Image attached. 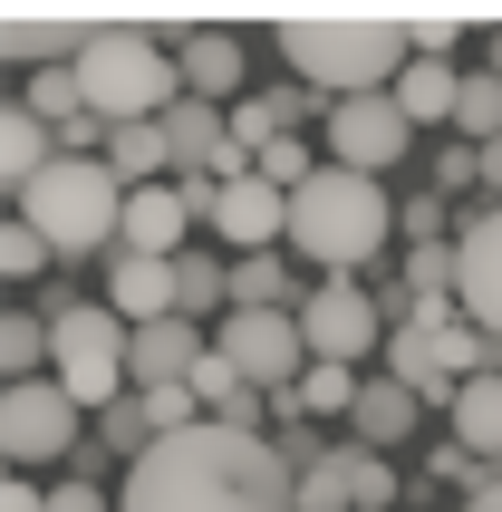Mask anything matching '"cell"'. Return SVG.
<instances>
[{"label": "cell", "instance_id": "25", "mask_svg": "<svg viewBox=\"0 0 502 512\" xmlns=\"http://www.w3.org/2000/svg\"><path fill=\"white\" fill-rule=\"evenodd\" d=\"M213 310H232V271L203 261V252H184L174 261V319H213Z\"/></svg>", "mask_w": 502, "mask_h": 512}, {"label": "cell", "instance_id": "1", "mask_svg": "<svg viewBox=\"0 0 502 512\" xmlns=\"http://www.w3.org/2000/svg\"><path fill=\"white\" fill-rule=\"evenodd\" d=\"M116 512H300V474L280 464L271 435L194 426L165 435L145 464H126Z\"/></svg>", "mask_w": 502, "mask_h": 512}, {"label": "cell", "instance_id": "6", "mask_svg": "<svg viewBox=\"0 0 502 512\" xmlns=\"http://www.w3.org/2000/svg\"><path fill=\"white\" fill-rule=\"evenodd\" d=\"M49 339H58V387L78 406H97L107 416L116 397H136V329L107 310V300H68V310L49 319Z\"/></svg>", "mask_w": 502, "mask_h": 512}, {"label": "cell", "instance_id": "13", "mask_svg": "<svg viewBox=\"0 0 502 512\" xmlns=\"http://www.w3.org/2000/svg\"><path fill=\"white\" fill-rule=\"evenodd\" d=\"M387 503H396V474H387V455H367V445H338L300 484V512H387Z\"/></svg>", "mask_w": 502, "mask_h": 512}, {"label": "cell", "instance_id": "10", "mask_svg": "<svg viewBox=\"0 0 502 512\" xmlns=\"http://www.w3.org/2000/svg\"><path fill=\"white\" fill-rule=\"evenodd\" d=\"M184 203H194V223H213L232 242V252H271V242H290V194L280 184H184Z\"/></svg>", "mask_w": 502, "mask_h": 512}, {"label": "cell", "instance_id": "3", "mask_svg": "<svg viewBox=\"0 0 502 512\" xmlns=\"http://www.w3.org/2000/svg\"><path fill=\"white\" fill-rule=\"evenodd\" d=\"M396 223H406V213L387 203V184H377V174H348V165H319L300 194H290V252L319 261L329 281H348L358 261H377Z\"/></svg>", "mask_w": 502, "mask_h": 512}, {"label": "cell", "instance_id": "29", "mask_svg": "<svg viewBox=\"0 0 502 512\" xmlns=\"http://www.w3.org/2000/svg\"><path fill=\"white\" fill-rule=\"evenodd\" d=\"M20 107L39 116V126H78V116H87V87H78V68H39Z\"/></svg>", "mask_w": 502, "mask_h": 512}, {"label": "cell", "instance_id": "27", "mask_svg": "<svg viewBox=\"0 0 502 512\" xmlns=\"http://www.w3.org/2000/svg\"><path fill=\"white\" fill-rule=\"evenodd\" d=\"M232 310H290V261L280 252H242L232 261Z\"/></svg>", "mask_w": 502, "mask_h": 512}, {"label": "cell", "instance_id": "8", "mask_svg": "<svg viewBox=\"0 0 502 512\" xmlns=\"http://www.w3.org/2000/svg\"><path fill=\"white\" fill-rule=\"evenodd\" d=\"M0 455L20 464H58L78 455V397L58 387V377H29V387H0Z\"/></svg>", "mask_w": 502, "mask_h": 512}, {"label": "cell", "instance_id": "20", "mask_svg": "<svg viewBox=\"0 0 502 512\" xmlns=\"http://www.w3.org/2000/svg\"><path fill=\"white\" fill-rule=\"evenodd\" d=\"M232 87H242V39H232V29H203L194 49H184V97L223 107Z\"/></svg>", "mask_w": 502, "mask_h": 512}, {"label": "cell", "instance_id": "28", "mask_svg": "<svg viewBox=\"0 0 502 512\" xmlns=\"http://www.w3.org/2000/svg\"><path fill=\"white\" fill-rule=\"evenodd\" d=\"M290 416H358V368H319L309 358V377L290 387Z\"/></svg>", "mask_w": 502, "mask_h": 512}, {"label": "cell", "instance_id": "31", "mask_svg": "<svg viewBox=\"0 0 502 512\" xmlns=\"http://www.w3.org/2000/svg\"><path fill=\"white\" fill-rule=\"evenodd\" d=\"M39 261H49V242H39V232H29L20 213H10V232H0V271H10V281H29Z\"/></svg>", "mask_w": 502, "mask_h": 512}, {"label": "cell", "instance_id": "33", "mask_svg": "<svg viewBox=\"0 0 502 512\" xmlns=\"http://www.w3.org/2000/svg\"><path fill=\"white\" fill-rule=\"evenodd\" d=\"M483 184H493V194H502V145H483Z\"/></svg>", "mask_w": 502, "mask_h": 512}, {"label": "cell", "instance_id": "24", "mask_svg": "<svg viewBox=\"0 0 502 512\" xmlns=\"http://www.w3.org/2000/svg\"><path fill=\"white\" fill-rule=\"evenodd\" d=\"M0 368H10V387L49 377V368H58V339H49V319H29V310H10V319H0Z\"/></svg>", "mask_w": 502, "mask_h": 512}, {"label": "cell", "instance_id": "2", "mask_svg": "<svg viewBox=\"0 0 502 512\" xmlns=\"http://www.w3.org/2000/svg\"><path fill=\"white\" fill-rule=\"evenodd\" d=\"M271 39H280V58H290L309 87H338V97H387V87L416 68L406 10H290Z\"/></svg>", "mask_w": 502, "mask_h": 512}, {"label": "cell", "instance_id": "26", "mask_svg": "<svg viewBox=\"0 0 502 512\" xmlns=\"http://www.w3.org/2000/svg\"><path fill=\"white\" fill-rule=\"evenodd\" d=\"M454 136H464V145H502V78H493V68H464V97H454Z\"/></svg>", "mask_w": 502, "mask_h": 512}, {"label": "cell", "instance_id": "22", "mask_svg": "<svg viewBox=\"0 0 502 512\" xmlns=\"http://www.w3.org/2000/svg\"><path fill=\"white\" fill-rule=\"evenodd\" d=\"M454 445L483 464H502V377H474V387H454Z\"/></svg>", "mask_w": 502, "mask_h": 512}, {"label": "cell", "instance_id": "21", "mask_svg": "<svg viewBox=\"0 0 502 512\" xmlns=\"http://www.w3.org/2000/svg\"><path fill=\"white\" fill-rule=\"evenodd\" d=\"M387 97L416 116V126H454V97H464V78H454V58H416V68H406Z\"/></svg>", "mask_w": 502, "mask_h": 512}, {"label": "cell", "instance_id": "23", "mask_svg": "<svg viewBox=\"0 0 502 512\" xmlns=\"http://www.w3.org/2000/svg\"><path fill=\"white\" fill-rule=\"evenodd\" d=\"M387 377L416 387V397H435V406H454V377H445V358H435L425 329H396V339H387Z\"/></svg>", "mask_w": 502, "mask_h": 512}, {"label": "cell", "instance_id": "18", "mask_svg": "<svg viewBox=\"0 0 502 512\" xmlns=\"http://www.w3.org/2000/svg\"><path fill=\"white\" fill-rule=\"evenodd\" d=\"M58 155H68V145H58V126H39L29 107H0V184H10V194H29Z\"/></svg>", "mask_w": 502, "mask_h": 512}, {"label": "cell", "instance_id": "12", "mask_svg": "<svg viewBox=\"0 0 502 512\" xmlns=\"http://www.w3.org/2000/svg\"><path fill=\"white\" fill-rule=\"evenodd\" d=\"M116 20H97V10H10V29H0V49H10V68H78L97 39H107Z\"/></svg>", "mask_w": 502, "mask_h": 512}, {"label": "cell", "instance_id": "11", "mask_svg": "<svg viewBox=\"0 0 502 512\" xmlns=\"http://www.w3.org/2000/svg\"><path fill=\"white\" fill-rule=\"evenodd\" d=\"M329 145L348 174H387L406 145H416V116L396 107V97H338L329 107Z\"/></svg>", "mask_w": 502, "mask_h": 512}, {"label": "cell", "instance_id": "15", "mask_svg": "<svg viewBox=\"0 0 502 512\" xmlns=\"http://www.w3.org/2000/svg\"><path fill=\"white\" fill-rule=\"evenodd\" d=\"M107 310L126 319V329H155V319H174V261H155V252H116V261H107Z\"/></svg>", "mask_w": 502, "mask_h": 512}, {"label": "cell", "instance_id": "30", "mask_svg": "<svg viewBox=\"0 0 502 512\" xmlns=\"http://www.w3.org/2000/svg\"><path fill=\"white\" fill-rule=\"evenodd\" d=\"M406 29H416V58H454V39H464L454 10H406Z\"/></svg>", "mask_w": 502, "mask_h": 512}, {"label": "cell", "instance_id": "34", "mask_svg": "<svg viewBox=\"0 0 502 512\" xmlns=\"http://www.w3.org/2000/svg\"><path fill=\"white\" fill-rule=\"evenodd\" d=\"M464 512H502V484H493V493H474V503H464Z\"/></svg>", "mask_w": 502, "mask_h": 512}, {"label": "cell", "instance_id": "35", "mask_svg": "<svg viewBox=\"0 0 502 512\" xmlns=\"http://www.w3.org/2000/svg\"><path fill=\"white\" fill-rule=\"evenodd\" d=\"M493 78H502V29H493Z\"/></svg>", "mask_w": 502, "mask_h": 512}, {"label": "cell", "instance_id": "5", "mask_svg": "<svg viewBox=\"0 0 502 512\" xmlns=\"http://www.w3.org/2000/svg\"><path fill=\"white\" fill-rule=\"evenodd\" d=\"M78 87H87V116L97 126H165L184 107V58L155 29H107L78 58Z\"/></svg>", "mask_w": 502, "mask_h": 512}, {"label": "cell", "instance_id": "4", "mask_svg": "<svg viewBox=\"0 0 502 512\" xmlns=\"http://www.w3.org/2000/svg\"><path fill=\"white\" fill-rule=\"evenodd\" d=\"M20 223L49 242V252H126V184L107 174V155H58L39 184L20 194Z\"/></svg>", "mask_w": 502, "mask_h": 512}, {"label": "cell", "instance_id": "16", "mask_svg": "<svg viewBox=\"0 0 502 512\" xmlns=\"http://www.w3.org/2000/svg\"><path fill=\"white\" fill-rule=\"evenodd\" d=\"M184 232H194V203H184V184H145V194H126V252L184 261Z\"/></svg>", "mask_w": 502, "mask_h": 512}, {"label": "cell", "instance_id": "17", "mask_svg": "<svg viewBox=\"0 0 502 512\" xmlns=\"http://www.w3.org/2000/svg\"><path fill=\"white\" fill-rule=\"evenodd\" d=\"M203 358H213V339H203L194 319H155V329H136V387H194Z\"/></svg>", "mask_w": 502, "mask_h": 512}, {"label": "cell", "instance_id": "7", "mask_svg": "<svg viewBox=\"0 0 502 512\" xmlns=\"http://www.w3.org/2000/svg\"><path fill=\"white\" fill-rule=\"evenodd\" d=\"M300 339H309V358H319V368H358V358H377L396 329H387V310H377V290L319 281V290L300 300Z\"/></svg>", "mask_w": 502, "mask_h": 512}, {"label": "cell", "instance_id": "9", "mask_svg": "<svg viewBox=\"0 0 502 512\" xmlns=\"http://www.w3.org/2000/svg\"><path fill=\"white\" fill-rule=\"evenodd\" d=\"M232 358V368L251 377V387H271V397H290L309 377V339H300V310H223V339H213Z\"/></svg>", "mask_w": 502, "mask_h": 512}, {"label": "cell", "instance_id": "32", "mask_svg": "<svg viewBox=\"0 0 502 512\" xmlns=\"http://www.w3.org/2000/svg\"><path fill=\"white\" fill-rule=\"evenodd\" d=\"M406 232H416V242H435V232H445V194H425V203H406Z\"/></svg>", "mask_w": 502, "mask_h": 512}, {"label": "cell", "instance_id": "19", "mask_svg": "<svg viewBox=\"0 0 502 512\" xmlns=\"http://www.w3.org/2000/svg\"><path fill=\"white\" fill-rule=\"evenodd\" d=\"M416 416H425V397H416V387H396V377H367V387H358V416H348V426H358V445H367V455H387V445H406V435H416Z\"/></svg>", "mask_w": 502, "mask_h": 512}, {"label": "cell", "instance_id": "14", "mask_svg": "<svg viewBox=\"0 0 502 512\" xmlns=\"http://www.w3.org/2000/svg\"><path fill=\"white\" fill-rule=\"evenodd\" d=\"M454 252H464V319H474L483 339H502V203L464 223Z\"/></svg>", "mask_w": 502, "mask_h": 512}]
</instances>
